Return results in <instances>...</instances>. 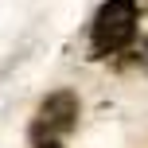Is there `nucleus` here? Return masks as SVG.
Returning a JSON list of instances; mask_svg holds the SVG:
<instances>
[{
    "label": "nucleus",
    "mask_w": 148,
    "mask_h": 148,
    "mask_svg": "<svg viewBox=\"0 0 148 148\" xmlns=\"http://www.w3.org/2000/svg\"><path fill=\"white\" fill-rule=\"evenodd\" d=\"M78 125V97L70 90H55L43 97L35 113V125H31V140H59L70 129Z\"/></svg>",
    "instance_id": "f03ea898"
},
{
    "label": "nucleus",
    "mask_w": 148,
    "mask_h": 148,
    "mask_svg": "<svg viewBox=\"0 0 148 148\" xmlns=\"http://www.w3.org/2000/svg\"><path fill=\"white\" fill-rule=\"evenodd\" d=\"M35 148H62L59 140H35Z\"/></svg>",
    "instance_id": "20e7f679"
},
{
    "label": "nucleus",
    "mask_w": 148,
    "mask_h": 148,
    "mask_svg": "<svg viewBox=\"0 0 148 148\" xmlns=\"http://www.w3.org/2000/svg\"><path fill=\"white\" fill-rule=\"evenodd\" d=\"M140 66L148 70V39H144V43H140Z\"/></svg>",
    "instance_id": "7ed1b4c3"
},
{
    "label": "nucleus",
    "mask_w": 148,
    "mask_h": 148,
    "mask_svg": "<svg viewBox=\"0 0 148 148\" xmlns=\"http://www.w3.org/2000/svg\"><path fill=\"white\" fill-rule=\"evenodd\" d=\"M94 55H117L136 39V0H105L94 16Z\"/></svg>",
    "instance_id": "f257e3e1"
}]
</instances>
